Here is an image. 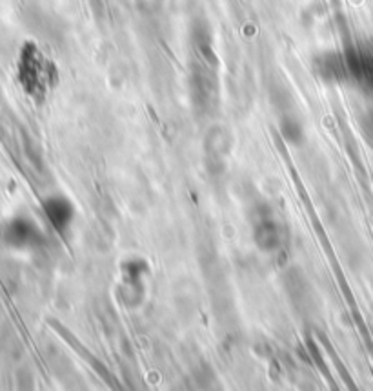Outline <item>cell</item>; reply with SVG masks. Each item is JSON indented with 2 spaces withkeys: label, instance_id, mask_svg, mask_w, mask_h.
Returning <instances> with one entry per match:
<instances>
[{
  "label": "cell",
  "instance_id": "obj_1",
  "mask_svg": "<svg viewBox=\"0 0 373 391\" xmlns=\"http://www.w3.org/2000/svg\"><path fill=\"white\" fill-rule=\"evenodd\" d=\"M44 207L46 214H48V218H50L57 230H64L71 223L73 207H71V203L68 200H64V198H51V200L46 201Z\"/></svg>",
  "mask_w": 373,
  "mask_h": 391
},
{
  "label": "cell",
  "instance_id": "obj_2",
  "mask_svg": "<svg viewBox=\"0 0 373 391\" xmlns=\"http://www.w3.org/2000/svg\"><path fill=\"white\" fill-rule=\"evenodd\" d=\"M35 229L29 225V221H15L9 229V238L17 243H26L33 238Z\"/></svg>",
  "mask_w": 373,
  "mask_h": 391
}]
</instances>
